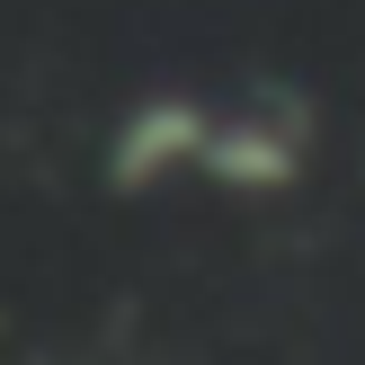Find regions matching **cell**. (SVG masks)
Listing matches in <instances>:
<instances>
[{
    "label": "cell",
    "mask_w": 365,
    "mask_h": 365,
    "mask_svg": "<svg viewBox=\"0 0 365 365\" xmlns=\"http://www.w3.org/2000/svg\"><path fill=\"white\" fill-rule=\"evenodd\" d=\"M312 160V116L294 98H214V134H205V170L196 187L223 196H285Z\"/></svg>",
    "instance_id": "6da1fadb"
}]
</instances>
